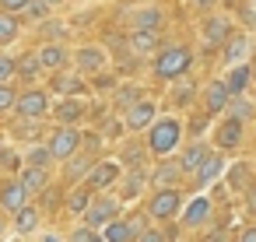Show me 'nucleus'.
<instances>
[{
  "label": "nucleus",
  "instance_id": "f257e3e1",
  "mask_svg": "<svg viewBox=\"0 0 256 242\" xmlns=\"http://www.w3.org/2000/svg\"><path fill=\"white\" fill-rule=\"evenodd\" d=\"M179 137H182V123L176 116H154L148 126V151L158 158H168L179 148Z\"/></svg>",
  "mask_w": 256,
  "mask_h": 242
},
{
  "label": "nucleus",
  "instance_id": "f03ea898",
  "mask_svg": "<svg viewBox=\"0 0 256 242\" xmlns=\"http://www.w3.org/2000/svg\"><path fill=\"white\" fill-rule=\"evenodd\" d=\"M190 50L186 46H165V50H158V56H154V78H162V81H179V78H186V70H190Z\"/></svg>",
  "mask_w": 256,
  "mask_h": 242
},
{
  "label": "nucleus",
  "instance_id": "7ed1b4c3",
  "mask_svg": "<svg viewBox=\"0 0 256 242\" xmlns=\"http://www.w3.org/2000/svg\"><path fill=\"white\" fill-rule=\"evenodd\" d=\"M179 207H182V193H179L176 186H162V190L148 200V214L158 218V221H172V218L179 214Z\"/></svg>",
  "mask_w": 256,
  "mask_h": 242
},
{
  "label": "nucleus",
  "instance_id": "20e7f679",
  "mask_svg": "<svg viewBox=\"0 0 256 242\" xmlns=\"http://www.w3.org/2000/svg\"><path fill=\"white\" fill-rule=\"evenodd\" d=\"M46 151H50L56 162H67L70 154H78V151H81V134H78L74 126H56V130L50 134Z\"/></svg>",
  "mask_w": 256,
  "mask_h": 242
},
{
  "label": "nucleus",
  "instance_id": "39448f33",
  "mask_svg": "<svg viewBox=\"0 0 256 242\" xmlns=\"http://www.w3.org/2000/svg\"><path fill=\"white\" fill-rule=\"evenodd\" d=\"M120 176H123V165H120V162H95V165L84 172L88 193H106L109 186L120 182Z\"/></svg>",
  "mask_w": 256,
  "mask_h": 242
},
{
  "label": "nucleus",
  "instance_id": "423d86ee",
  "mask_svg": "<svg viewBox=\"0 0 256 242\" xmlns=\"http://www.w3.org/2000/svg\"><path fill=\"white\" fill-rule=\"evenodd\" d=\"M14 109H18V116H22V120H39V116H46V112H50V95H46L42 88L18 92Z\"/></svg>",
  "mask_w": 256,
  "mask_h": 242
},
{
  "label": "nucleus",
  "instance_id": "0eeeda50",
  "mask_svg": "<svg viewBox=\"0 0 256 242\" xmlns=\"http://www.w3.org/2000/svg\"><path fill=\"white\" fill-rule=\"evenodd\" d=\"M116 214H120V200H116V196H92L88 207H84V221H88L92 228H102V224L112 221Z\"/></svg>",
  "mask_w": 256,
  "mask_h": 242
},
{
  "label": "nucleus",
  "instance_id": "6e6552de",
  "mask_svg": "<svg viewBox=\"0 0 256 242\" xmlns=\"http://www.w3.org/2000/svg\"><path fill=\"white\" fill-rule=\"evenodd\" d=\"M154 116H158L154 98H137L134 106H126V130H148Z\"/></svg>",
  "mask_w": 256,
  "mask_h": 242
},
{
  "label": "nucleus",
  "instance_id": "1a4fd4ad",
  "mask_svg": "<svg viewBox=\"0 0 256 242\" xmlns=\"http://www.w3.org/2000/svg\"><path fill=\"white\" fill-rule=\"evenodd\" d=\"M210 196H193L190 204H186V210H182V224L186 228H200V224H207L210 221Z\"/></svg>",
  "mask_w": 256,
  "mask_h": 242
},
{
  "label": "nucleus",
  "instance_id": "9d476101",
  "mask_svg": "<svg viewBox=\"0 0 256 242\" xmlns=\"http://www.w3.org/2000/svg\"><path fill=\"white\" fill-rule=\"evenodd\" d=\"M228 36H232V22L228 18H221V14L204 18V46H221Z\"/></svg>",
  "mask_w": 256,
  "mask_h": 242
},
{
  "label": "nucleus",
  "instance_id": "9b49d317",
  "mask_svg": "<svg viewBox=\"0 0 256 242\" xmlns=\"http://www.w3.org/2000/svg\"><path fill=\"white\" fill-rule=\"evenodd\" d=\"M193 172H196V179H193V182H196V186L204 190V186H210V182H218V176L224 172V158L210 151V154H207V158H204V162H200V165H196Z\"/></svg>",
  "mask_w": 256,
  "mask_h": 242
},
{
  "label": "nucleus",
  "instance_id": "f8f14e48",
  "mask_svg": "<svg viewBox=\"0 0 256 242\" xmlns=\"http://www.w3.org/2000/svg\"><path fill=\"white\" fill-rule=\"evenodd\" d=\"M238 140H242V120H224L221 126H218V134H214V144L221 148V151H232V148H238Z\"/></svg>",
  "mask_w": 256,
  "mask_h": 242
},
{
  "label": "nucleus",
  "instance_id": "ddd939ff",
  "mask_svg": "<svg viewBox=\"0 0 256 242\" xmlns=\"http://www.w3.org/2000/svg\"><path fill=\"white\" fill-rule=\"evenodd\" d=\"M228 88H224V81H210L207 88H204V109L207 112H224V106H228Z\"/></svg>",
  "mask_w": 256,
  "mask_h": 242
},
{
  "label": "nucleus",
  "instance_id": "4468645a",
  "mask_svg": "<svg viewBox=\"0 0 256 242\" xmlns=\"http://www.w3.org/2000/svg\"><path fill=\"white\" fill-rule=\"evenodd\" d=\"M22 204H28V193L18 179H8L4 186H0V207H8V210H18Z\"/></svg>",
  "mask_w": 256,
  "mask_h": 242
},
{
  "label": "nucleus",
  "instance_id": "2eb2a0df",
  "mask_svg": "<svg viewBox=\"0 0 256 242\" xmlns=\"http://www.w3.org/2000/svg\"><path fill=\"white\" fill-rule=\"evenodd\" d=\"M67 50L64 46H56V42H46L42 50H39V64H42V70H64L67 67Z\"/></svg>",
  "mask_w": 256,
  "mask_h": 242
},
{
  "label": "nucleus",
  "instance_id": "dca6fc26",
  "mask_svg": "<svg viewBox=\"0 0 256 242\" xmlns=\"http://www.w3.org/2000/svg\"><path fill=\"white\" fill-rule=\"evenodd\" d=\"M74 64H78L81 70L95 74V70H102V67H106V53H102L98 46H84V50H78V53H74Z\"/></svg>",
  "mask_w": 256,
  "mask_h": 242
},
{
  "label": "nucleus",
  "instance_id": "f3484780",
  "mask_svg": "<svg viewBox=\"0 0 256 242\" xmlns=\"http://www.w3.org/2000/svg\"><path fill=\"white\" fill-rule=\"evenodd\" d=\"M102 238H106V242H134V238H137V232L130 228V221L112 218V221H106V224H102Z\"/></svg>",
  "mask_w": 256,
  "mask_h": 242
},
{
  "label": "nucleus",
  "instance_id": "a211bd4d",
  "mask_svg": "<svg viewBox=\"0 0 256 242\" xmlns=\"http://www.w3.org/2000/svg\"><path fill=\"white\" fill-rule=\"evenodd\" d=\"M53 92H60V95H84V81L81 78H74V74H67V70H53Z\"/></svg>",
  "mask_w": 256,
  "mask_h": 242
},
{
  "label": "nucleus",
  "instance_id": "6ab92c4d",
  "mask_svg": "<svg viewBox=\"0 0 256 242\" xmlns=\"http://www.w3.org/2000/svg\"><path fill=\"white\" fill-rule=\"evenodd\" d=\"M46 168H36V165H25L22 168V176H18V182L25 186V193H42L46 190Z\"/></svg>",
  "mask_w": 256,
  "mask_h": 242
},
{
  "label": "nucleus",
  "instance_id": "aec40b11",
  "mask_svg": "<svg viewBox=\"0 0 256 242\" xmlns=\"http://www.w3.org/2000/svg\"><path fill=\"white\" fill-rule=\"evenodd\" d=\"M246 84H249V67H246V64H232V70L224 74V88H228V95H242Z\"/></svg>",
  "mask_w": 256,
  "mask_h": 242
},
{
  "label": "nucleus",
  "instance_id": "412c9836",
  "mask_svg": "<svg viewBox=\"0 0 256 242\" xmlns=\"http://www.w3.org/2000/svg\"><path fill=\"white\" fill-rule=\"evenodd\" d=\"M84 116V106L70 95V98H64L60 106H56V120H60V126H74L78 120Z\"/></svg>",
  "mask_w": 256,
  "mask_h": 242
},
{
  "label": "nucleus",
  "instance_id": "4be33fe9",
  "mask_svg": "<svg viewBox=\"0 0 256 242\" xmlns=\"http://www.w3.org/2000/svg\"><path fill=\"white\" fill-rule=\"evenodd\" d=\"M120 179H123V176H120ZM144 182H148V172L137 165V168H134V172L120 182V200H134V196L140 193V186H144Z\"/></svg>",
  "mask_w": 256,
  "mask_h": 242
},
{
  "label": "nucleus",
  "instance_id": "5701e85b",
  "mask_svg": "<svg viewBox=\"0 0 256 242\" xmlns=\"http://www.w3.org/2000/svg\"><path fill=\"white\" fill-rule=\"evenodd\" d=\"M151 176H154V182H158V186H176V182H179V176H182V168H179V162L162 158V165H158Z\"/></svg>",
  "mask_w": 256,
  "mask_h": 242
},
{
  "label": "nucleus",
  "instance_id": "b1692460",
  "mask_svg": "<svg viewBox=\"0 0 256 242\" xmlns=\"http://www.w3.org/2000/svg\"><path fill=\"white\" fill-rule=\"evenodd\" d=\"M221 46H224V64H228V67H232V64H242V56H246V50H249L246 36H228Z\"/></svg>",
  "mask_w": 256,
  "mask_h": 242
},
{
  "label": "nucleus",
  "instance_id": "393cba45",
  "mask_svg": "<svg viewBox=\"0 0 256 242\" xmlns=\"http://www.w3.org/2000/svg\"><path fill=\"white\" fill-rule=\"evenodd\" d=\"M18 36H22L18 18H14V14H8V11H0V46H11V42H18Z\"/></svg>",
  "mask_w": 256,
  "mask_h": 242
},
{
  "label": "nucleus",
  "instance_id": "a878e982",
  "mask_svg": "<svg viewBox=\"0 0 256 242\" xmlns=\"http://www.w3.org/2000/svg\"><path fill=\"white\" fill-rule=\"evenodd\" d=\"M134 32H140V28H151V32H158V25H162V11L158 8H144V11H134Z\"/></svg>",
  "mask_w": 256,
  "mask_h": 242
},
{
  "label": "nucleus",
  "instance_id": "bb28decb",
  "mask_svg": "<svg viewBox=\"0 0 256 242\" xmlns=\"http://www.w3.org/2000/svg\"><path fill=\"white\" fill-rule=\"evenodd\" d=\"M207 154H210V148H207V144H190V148L182 151V158H179V168H182V172H193Z\"/></svg>",
  "mask_w": 256,
  "mask_h": 242
},
{
  "label": "nucleus",
  "instance_id": "cd10ccee",
  "mask_svg": "<svg viewBox=\"0 0 256 242\" xmlns=\"http://www.w3.org/2000/svg\"><path fill=\"white\" fill-rule=\"evenodd\" d=\"M36 224H39V210L28 207V204H22V207L14 210V228H18L22 235H28V232H36Z\"/></svg>",
  "mask_w": 256,
  "mask_h": 242
},
{
  "label": "nucleus",
  "instance_id": "c85d7f7f",
  "mask_svg": "<svg viewBox=\"0 0 256 242\" xmlns=\"http://www.w3.org/2000/svg\"><path fill=\"white\" fill-rule=\"evenodd\" d=\"M130 42H134V50H137V53H154V50L162 46V36H158V32H151V28H140V32H134V39H130Z\"/></svg>",
  "mask_w": 256,
  "mask_h": 242
},
{
  "label": "nucleus",
  "instance_id": "c756f323",
  "mask_svg": "<svg viewBox=\"0 0 256 242\" xmlns=\"http://www.w3.org/2000/svg\"><path fill=\"white\" fill-rule=\"evenodd\" d=\"M39 70H42V64H39V53H25L22 60H14V74H18V78H25V81H32Z\"/></svg>",
  "mask_w": 256,
  "mask_h": 242
},
{
  "label": "nucleus",
  "instance_id": "7c9ffc66",
  "mask_svg": "<svg viewBox=\"0 0 256 242\" xmlns=\"http://www.w3.org/2000/svg\"><path fill=\"white\" fill-rule=\"evenodd\" d=\"M137 98H144V92H140L137 84H126V88H116V106H120V109H126V106H134Z\"/></svg>",
  "mask_w": 256,
  "mask_h": 242
},
{
  "label": "nucleus",
  "instance_id": "2f4dec72",
  "mask_svg": "<svg viewBox=\"0 0 256 242\" xmlns=\"http://www.w3.org/2000/svg\"><path fill=\"white\" fill-rule=\"evenodd\" d=\"M228 186L232 190H246L249 186V165H232V172H228Z\"/></svg>",
  "mask_w": 256,
  "mask_h": 242
},
{
  "label": "nucleus",
  "instance_id": "473e14b6",
  "mask_svg": "<svg viewBox=\"0 0 256 242\" xmlns=\"http://www.w3.org/2000/svg\"><path fill=\"white\" fill-rule=\"evenodd\" d=\"M88 200H92V193H88V186H81V190H74V193L67 196V210H74V214H84Z\"/></svg>",
  "mask_w": 256,
  "mask_h": 242
},
{
  "label": "nucleus",
  "instance_id": "72a5a7b5",
  "mask_svg": "<svg viewBox=\"0 0 256 242\" xmlns=\"http://www.w3.org/2000/svg\"><path fill=\"white\" fill-rule=\"evenodd\" d=\"M193 95H196V88H193L190 81H182V84H176V88H172V106H190V102H193Z\"/></svg>",
  "mask_w": 256,
  "mask_h": 242
},
{
  "label": "nucleus",
  "instance_id": "f704fd0d",
  "mask_svg": "<svg viewBox=\"0 0 256 242\" xmlns=\"http://www.w3.org/2000/svg\"><path fill=\"white\" fill-rule=\"evenodd\" d=\"M25 14H28L32 22H46V18H50V4H46V0H28V4H25Z\"/></svg>",
  "mask_w": 256,
  "mask_h": 242
},
{
  "label": "nucleus",
  "instance_id": "c9c22d12",
  "mask_svg": "<svg viewBox=\"0 0 256 242\" xmlns=\"http://www.w3.org/2000/svg\"><path fill=\"white\" fill-rule=\"evenodd\" d=\"M14 98H18V92L11 88V81H0V112H11Z\"/></svg>",
  "mask_w": 256,
  "mask_h": 242
},
{
  "label": "nucleus",
  "instance_id": "e433bc0d",
  "mask_svg": "<svg viewBox=\"0 0 256 242\" xmlns=\"http://www.w3.org/2000/svg\"><path fill=\"white\" fill-rule=\"evenodd\" d=\"M70 242H106V238H102V232H98V228L84 224V228H78V232L70 235Z\"/></svg>",
  "mask_w": 256,
  "mask_h": 242
},
{
  "label": "nucleus",
  "instance_id": "4c0bfd02",
  "mask_svg": "<svg viewBox=\"0 0 256 242\" xmlns=\"http://www.w3.org/2000/svg\"><path fill=\"white\" fill-rule=\"evenodd\" d=\"M50 158H53V154H50L46 148H32L25 162H28V165H36V168H46V165H50Z\"/></svg>",
  "mask_w": 256,
  "mask_h": 242
},
{
  "label": "nucleus",
  "instance_id": "58836bf2",
  "mask_svg": "<svg viewBox=\"0 0 256 242\" xmlns=\"http://www.w3.org/2000/svg\"><path fill=\"white\" fill-rule=\"evenodd\" d=\"M14 78V56L0 53V81H11Z\"/></svg>",
  "mask_w": 256,
  "mask_h": 242
},
{
  "label": "nucleus",
  "instance_id": "ea45409f",
  "mask_svg": "<svg viewBox=\"0 0 256 242\" xmlns=\"http://www.w3.org/2000/svg\"><path fill=\"white\" fill-rule=\"evenodd\" d=\"M67 162H70V179H78V176H84V172L92 168V165H88V158H78V154H70Z\"/></svg>",
  "mask_w": 256,
  "mask_h": 242
},
{
  "label": "nucleus",
  "instance_id": "a19ab883",
  "mask_svg": "<svg viewBox=\"0 0 256 242\" xmlns=\"http://www.w3.org/2000/svg\"><path fill=\"white\" fill-rule=\"evenodd\" d=\"M56 36H67V28H64L60 22H50V25H42V39H50V42H53Z\"/></svg>",
  "mask_w": 256,
  "mask_h": 242
},
{
  "label": "nucleus",
  "instance_id": "79ce46f5",
  "mask_svg": "<svg viewBox=\"0 0 256 242\" xmlns=\"http://www.w3.org/2000/svg\"><path fill=\"white\" fill-rule=\"evenodd\" d=\"M0 168H18V154L8 151V148H0Z\"/></svg>",
  "mask_w": 256,
  "mask_h": 242
},
{
  "label": "nucleus",
  "instance_id": "37998d69",
  "mask_svg": "<svg viewBox=\"0 0 256 242\" xmlns=\"http://www.w3.org/2000/svg\"><path fill=\"white\" fill-rule=\"evenodd\" d=\"M162 238H165L162 232H154V228H144V232H137V238H134V242H162Z\"/></svg>",
  "mask_w": 256,
  "mask_h": 242
},
{
  "label": "nucleus",
  "instance_id": "c03bdc74",
  "mask_svg": "<svg viewBox=\"0 0 256 242\" xmlns=\"http://www.w3.org/2000/svg\"><path fill=\"white\" fill-rule=\"evenodd\" d=\"M25 4H28V0H0V8H4L8 14H14V11H25Z\"/></svg>",
  "mask_w": 256,
  "mask_h": 242
},
{
  "label": "nucleus",
  "instance_id": "a18cd8bd",
  "mask_svg": "<svg viewBox=\"0 0 256 242\" xmlns=\"http://www.w3.org/2000/svg\"><path fill=\"white\" fill-rule=\"evenodd\" d=\"M246 210H252V214H256V182H249V186H246Z\"/></svg>",
  "mask_w": 256,
  "mask_h": 242
},
{
  "label": "nucleus",
  "instance_id": "49530a36",
  "mask_svg": "<svg viewBox=\"0 0 256 242\" xmlns=\"http://www.w3.org/2000/svg\"><path fill=\"white\" fill-rule=\"evenodd\" d=\"M126 162L130 165H140V148H126Z\"/></svg>",
  "mask_w": 256,
  "mask_h": 242
},
{
  "label": "nucleus",
  "instance_id": "de8ad7c7",
  "mask_svg": "<svg viewBox=\"0 0 256 242\" xmlns=\"http://www.w3.org/2000/svg\"><path fill=\"white\" fill-rule=\"evenodd\" d=\"M238 242H256V228H246V232L238 235Z\"/></svg>",
  "mask_w": 256,
  "mask_h": 242
},
{
  "label": "nucleus",
  "instance_id": "09e8293b",
  "mask_svg": "<svg viewBox=\"0 0 256 242\" xmlns=\"http://www.w3.org/2000/svg\"><path fill=\"white\" fill-rule=\"evenodd\" d=\"M193 4H196L200 11H210V8H214V0H193Z\"/></svg>",
  "mask_w": 256,
  "mask_h": 242
},
{
  "label": "nucleus",
  "instance_id": "8fccbe9b",
  "mask_svg": "<svg viewBox=\"0 0 256 242\" xmlns=\"http://www.w3.org/2000/svg\"><path fill=\"white\" fill-rule=\"evenodd\" d=\"M46 4H50V11H53V8H56V4H60V0H46Z\"/></svg>",
  "mask_w": 256,
  "mask_h": 242
},
{
  "label": "nucleus",
  "instance_id": "3c124183",
  "mask_svg": "<svg viewBox=\"0 0 256 242\" xmlns=\"http://www.w3.org/2000/svg\"><path fill=\"white\" fill-rule=\"evenodd\" d=\"M46 242H60V238H56V235H50V238H46Z\"/></svg>",
  "mask_w": 256,
  "mask_h": 242
}]
</instances>
